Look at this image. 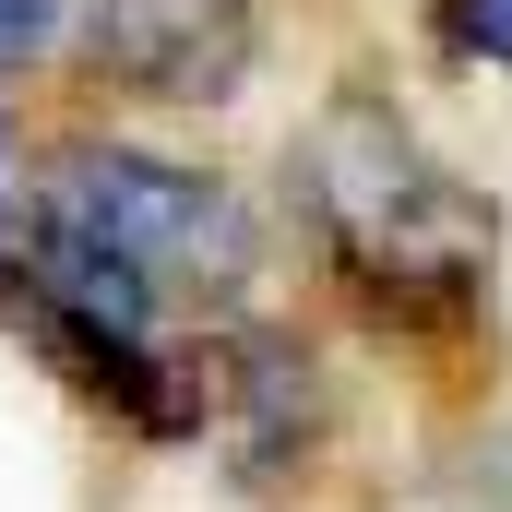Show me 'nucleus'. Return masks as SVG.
I'll return each mask as SVG.
<instances>
[{
    "mask_svg": "<svg viewBox=\"0 0 512 512\" xmlns=\"http://www.w3.org/2000/svg\"><path fill=\"white\" fill-rule=\"evenodd\" d=\"M0 251L131 334H191V322H239L262 274V215L215 167L143 155L108 131H60L36 143V167L0 203Z\"/></svg>",
    "mask_w": 512,
    "mask_h": 512,
    "instance_id": "1",
    "label": "nucleus"
},
{
    "mask_svg": "<svg viewBox=\"0 0 512 512\" xmlns=\"http://www.w3.org/2000/svg\"><path fill=\"white\" fill-rule=\"evenodd\" d=\"M286 203L310 215L322 262L382 322H465L489 298V262H501L489 203L393 120L382 96H334L286 143Z\"/></svg>",
    "mask_w": 512,
    "mask_h": 512,
    "instance_id": "2",
    "label": "nucleus"
},
{
    "mask_svg": "<svg viewBox=\"0 0 512 512\" xmlns=\"http://www.w3.org/2000/svg\"><path fill=\"white\" fill-rule=\"evenodd\" d=\"M72 48L108 96L227 108L262 60V0H72Z\"/></svg>",
    "mask_w": 512,
    "mask_h": 512,
    "instance_id": "3",
    "label": "nucleus"
},
{
    "mask_svg": "<svg viewBox=\"0 0 512 512\" xmlns=\"http://www.w3.org/2000/svg\"><path fill=\"white\" fill-rule=\"evenodd\" d=\"M429 36L465 72H512V0H429Z\"/></svg>",
    "mask_w": 512,
    "mask_h": 512,
    "instance_id": "4",
    "label": "nucleus"
},
{
    "mask_svg": "<svg viewBox=\"0 0 512 512\" xmlns=\"http://www.w3.org/2000/svg\"><path fill=\"white\" fill-rule=\"evenodd\" d=\"M48 48H60V0H0V72H24Z\"/></svg>",
    "mask_w": 512,
    "mask_h": 512,
    "instance_id": "5",
    "label": "nucleus"
}]
</instances>
